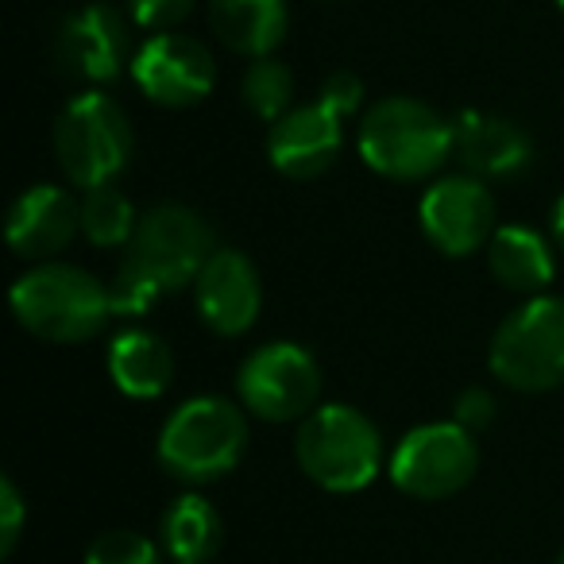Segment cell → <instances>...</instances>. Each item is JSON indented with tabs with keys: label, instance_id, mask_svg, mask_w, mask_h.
Instances as JSON below:
<instances>
[{
	"label": "cell",
	"instance_id": "obj_21",
	"mask_svg": "<svg viewBox=\"0 0 564 564\" xmlns=\"http://www.w3.org/2000/svg\"><path fill=\"white\" fill-rule=\"evenodd\" d=\"M78 205H82V236H86L94 248H120V243H132L140 217H135L132 202H128L117 186L86 189Z\"/></svg>",
	"mask_w": 564,
	"mask_h": 564
},
{
	"label": "cell",
	"instance_id": "obj_7",
	"mask_svg": "<svg viewBox=\"0 0 564 564\" xmlns=\"http://www.w3.org/2000/svg\"><path fill=\"white\" fill-rule=\"evenodd\" d=\"M213 251L217 243H213V228L202 213L186 209V205H159V209L143 213L135 225L124 267H132L151 286L171 294L197 279Z\"/></svg>",
	"mask_w": 564,
	"mask_h": 564
},
{
	"label": "cell",
	"instance_id": "obj_18",
	"mask_svg": "<svg viewBox=\"0 0 564 564\" xmlns=\"http://www.w3.org/2000/svg\"><path fill=\"white\" fill-rule=\"evenodd\" d=\"M209 20L228 51L267 58L286 35V0H209Z\"/></svg>",
	"mask_w": 564,
	"mask_h": 564
},
{
	"label": "cell",
	"instance_id": "obj_3",
	"mask_svg": "<svg viewBox=\"0 0 564 564\" xmlns=\"http://www.w3.org/2000/svg\"><path fill=\"white\" fill-rule=\"evenodd\" d=\"M248 448V417L236 402L197 394L182 402L159 430V464L182 484H213L240 464Z\"/></svg>",
	"mask_w": 564,
	"mask_h": 564
},
{
	"label": "cell",
	"instance_id": "obj_29",
	"mask_svg": "<svg viewBox=\"0 0 564 564\" xmlns=\"http://www.w3.org/2000/svg\"><path fill=\"white\" fill-rule=\"evenodd\" d=\"M549 225H553V240H556V248L564 251V197L553 205V217H549Z\"/></svg>",
	"mask_w": 564,
	"mask_h": 564
},
{
	"label": "cell",
	"instance_id": "obj_17",
	"mask_svg": "<svg viewBox=\"0 0 564 564\" xmlns=\"http://www.w3.org/2000/svg\"><path fill=\"white\" fill-rule=\"evenodd\" d=\"M487 267H491L495 282H502L514 294H541L553 282L556 263L549 240L530 225H502L495 228L491 243H487Z\"/></svg>",
	"mask_w": 564,
	"mask_h": 564
},
{
	"label": "cell",
	"instance_id": "obj_13",
	"mask_svg": "<svg viewBox=\"0 0 564 564\" xmlns=\"http://www.w3.org/2000/svg\"><path fill=\"white\" fill-rule=\"evenodd\" d=\"M345 120L329 101L317 97L314 105H299L286 117H279L267 135V159L286 178H317L340 155L345 143Z\"/></svg>",
	"mask_w": 564,
	"mask_h": 564
},
{
	"label": "cell",
	"instance_id": "obj_19",
	"mask_svg": "<svg viewBox=\"0 0 564 564\" xmlns=\"http://www.w3.org/2000/svg\"><path fill=\"white\" fill-rule=\"evenodd\" d=\"M109 379L128 399H159L174 379V356L166 340L148 329H124L109 345Z\"/></svg>",
	"mask_w": 564,
	"mask_h": 564
},
{
	"label": "cell",
	"instance_id": "obj_20",
	"mask_svg": "<svg viewBox=\"0 0 564 564\" xmlns=\"http://www.w3.org/2000/svg\"><path fill=\"white\" fill-rule=\"evenodd\" d=\"M220 514L205 495L186 491L166 507L159 522V541L174 564H213L220 549Z\"/></svg>",
	"mask_w": 564,
	"mask_h": 564
},
{
	"label": "cell",
	"instance_id": "obj_22",
	"mask_svg": "<svg viewBox=\"0 0 564 564\" xmlns=\"http://www.w3.org/2000/svg\"><path fill=\"white\" fill-rule=\"evenodd\" d=\"M291 101H294V78L291 70L279 63V58H256L243 74V105L256 112L259 120L274 124L279 117L291 112Z\"/></svg>",
	"mask_w": 564,
	"mask_h": 564
},
{
	"label": "cell",
	"instance_id": "obj_23",
	"mask_svg": "<svg viewBox=\"0 0 564 564\" xmlns=\"http://www.w3.org/2000/svg\"><path fill=\"white\" fill-rule=\"evenodd\" d=\"M86 564H163V553L143 533L109 530L86 549Z\"/></svg>",
	"mask_w": 564,
	"mask_h": 564
},
{
	"label": "cell",
	"instance_id": "obj_16",
	"mask_svg": "<svg viewBox=\"0 0 564 564\" xmlns=\"http://www.w3.org/2000/svg\"><path fill=\"white\" fill-rule=\"evenodd\" d=\"M456 128V155L476 178H514L530 166L533 143L518 124L487 112H460Z\"/></svg>",
	"mask_w": 564,
	"mask_h": 564
},
{
	"label": "cell",
	"instance_id": "obj_2",
	"mask_svg": "<svg viewBox=\"0 0 564 564\" xmlns=\"http://www.w3.org/2000/svg\"><path fill=\"white\" fill-rule=\"evenodd\" d=\"M360 159L394 182H417L437 174L456 155V128L437 109L414 97H387L360 120Z\"/></svg>",
	"mask_w": 564,
	"mask_h": 564
},
{
	"label": "cell",
	"instance_id": "obj_26",
	"mask_svg": "<svg viewBox=\"0 0 564 564\" xmlns=\"http://www.w3.org/2000/svg\"><path fill=\"white\" fill-rule=\"evenodd\" d=\"M189 9H194V0H128L132 20L151 32H166V28L182 24Z\"/></svg>",
	"mask_w": 564,
	"mask_h": 564
},
{
	"label": "cell",
	"instance_id": "obj_28",
	"mask_svg": "<svg viewBox=\"0 0 564 564\" xmlns=\"http://www.w3.org/2000/svg\"><path fill=\"white\" fill-rule=\"evenodd\" d=\"M317 97H322V101H329L340 117H352V112H360V105H364V82L356 78V74H348V70L329 74Z\"/></svg>",
	"mask_w": 564,
	"mask_h": 564
},
{
	"label": "cell",
	"instance_id": "obj_15",
	"mask_svg": "<svg viewBox=\"0 0 564 564\" xmlns=\"http://www.w3.org/2000/svg\"><path fill=\"white\" fill-rule=\"evenodd\" d=\"M9 248L20 259H51L82 236V205L63 186H32L9 209Z\"/></svg>",
	"mask_w": 564,
	"mask_h": 564
},
{
	"label": "cell",
	"instance_id": "obj_30",
	"mask_svg": "<svg viewBox=\"0 0 564 564\" xmlns=\"http://www.w3.org/2000/svg\"><path fill=\"white\" fill-rule=\"evenodd\" d=\"M556 564H564V549H561V556H556Z\"/></svg>",
	"mask_w": 564,
	"mask_h": 564
},
{
	"label": "cell",
	"instance_id": "obj_10",
	"mask_svg": "<svg viewBox=\"0 0 564 564\" xmlns=\"http://www.w3.org/2000/svg\"><path fill=\"white\" fill-rule=\"evenodd\" d=\"M417 225L441 256H471L495 236V197L476 174H448L422 194Z\"/></svg>",
	"mask_w": 564,
	"mask_h": 564
},
{
	"label": "cell",
	"instance_id": "obj_4",
	"mask_svg": "<svg viewBox=\"0 0 564 564\" xmlns=\"http://www.w3.org/2000/svg\"><path fill=\"white\" fill-rule=\"evenodd\" d=\"M299 468L317 487L337 495L364 491L383 468V437L356 406H317L302 417L299 437H294Z\"/></svg>",
	"mask_w": 564,
	"mask_h": 564
},
{
	"label": "cell",
	"instance_id": "obj_6",
	"mask_svg": "<svg viewBox=\"0 0 564 564\" xmlns=\"http://www.w3.org/2000/svg\"><path fill=\"white\" fill-rule=\"evenodd\" d=\"M55 155L78 189L112 186L132 155V124L101 89L78 94L55 120Z\"/></svg>",
	"mask_w": 564,
	"mask_h": 564
},
{
	"label": "cell",
	"instance_id": "obj_5",
	"mask_svg": "<svg viewBox=\"0 0 564 564\" xmlns=\"http://www.w3.org/2000/svg\"><path fill=\"white\" fill-rule=\"evenodd\" d=\"M495 379L510 391L541 394L564 383V299L533 294L525 299L491 340Z\"/></svg>",
	"mask_w": 564,
	"mask_h": 564
},
{
	"label": "cell",
	"instance_id": "obj_11",
	"mask_svg": "<svg viewBox=\"0 0 564 564\" xmlns=\"http://www.w3.org/2000/svg\"><path fill=\"white\" fill-rule=\"evenodd\" d=\"M132 78L148 101L166 105V109H189L209 97L217 82V63L205 43L178 32H159L135 51Z\"/></svg>",
	"mask_w": 564,
	"mask_h": 564
},
{
	"label": "cell",
	"instance_id": "obj_24",
	"mask_svg": "<svg viewBox=\"0 0 564 564\" xmlns=\"http://www.w3.org/2000/svg\"><path fill=\"white\" fill-rule=\"evenodd\" d=\"M109 294H112V314L117 317H143L155 310L159 299H163V291L151 286L143 274L132 271V267H120L117 279L109 282Z\"/></svg>",
	"mask_w": 564,
	"mask_h": 564
},
{
	"label": "cell",
	"instance_id": "obj_27",
	"mask_svg": "<svg viewBox=\"0 0 564 564\" xmlns=\"http://www.w3.org/2000/svg\"><path fill=\"white\" fill-rule=\"evenodd\" d=\"M495 410H499V402H495V394L487 391V387H468V391L456 399L453 414H456V422H460L464 430L479 433V430H487V425L495 422Z\"/></svg>",
	"mask_w": 564,
	"mask_h": 564
},
{
	"label": "cell",
	"instance_id": "obj_8",
	"mask_svg": "<svg viewBox=\"0 0 564 564\" xmlns=\"http://www.w3.org/2000/svg\"><path fill=\"white\" fill-rule=\"evenodd\" d=\"M479 468V448L460 422H430L410 430L391 453V484L410 499H448L464 491Z\"/></svg>",
	"mask_w": 564,
	"mask_h": 564
},
{
	"label": "cell",
	"instance_id": "obj_31",
	"mask_svg": "<svg viewBox=\"0 0 564 564\" xmlns=\"http://www.w3.org/2000/svg\"><path fill=\"white\" fill-rule=\"evenodd\" d=\"M556 4H561V12H564V0H556Z\"/></svg>",
	"mask_w": 564,
	"mask_h": 564
},
{
	"label": "cell",
	"instance_id": "obj_12",
	"mask_svg": "<svg viewBox=\"0 0 564 564\" xmlns=\"http://www.w3.org/2000/svg\"><path fill=\"white\" fill-rule=\"evenodd\" d=\"M189 286H194L197 317L217 337H240V333H248L259 322L263 282H259L256 263L243 251L217 248L205 259V267L197 271V279Z\"/></svg>",
	"mask_w": 564,
	"mask_h": 564
},
{
	"label": "cell",
	"instance_id": "obj_9",
	"mask_svg": "<svg viewBox=\"0 0 564 564\" xmlns=\"http://www.w3.org/2000/svg\"><path fill=\"white\" fill-rule=\"evenodd\" d=\"M236 394L243 410L263 422H302L317 410L322 394V368L294 340L263 345L236 371Z\"/></svg>",
	"mask_w": 564,
	"mask_h": 564
},
{
	"label": "cell",
	"instance_id": "obj_25",
	"mask_svg": "<svg viewBox=\"0 0 564 564\" xmlns=\"http://www.w3.org/2000/svg\"><path fill=\"white\" fill-rule=\"evenodd\" d=\"M24 495H20L17 479L4 476L0 479V556H9L17 549L20 533H24Z\"/></svg>",
	"mask_w": 564,
	"mask_h": 564
},
{
	"label": "cell",
	"instance_id": "obj_1",
	"mask_svg": "<svg viewBox=\"0 0 564 564\" xmlns=\"http://www.w3.org/2000/svg\"><path fill=\"white\" fill-rule=\"evenodd\" d=\"M9 302L28 333L55 345H82L117 317L109 286L70 263H35L12 282Z\"/></svg>",
	"mask_w": 564,
	"mask_h": 564
},
{
	"label": "cell",
	"instance_id": "obj_14",
	"mask_svg": "<svg viewBox=\"0 0 564 564\" xmlns=\"http://www.w3.org/2000/svg\"><path fill=\"white\" fill-rule=\"evenodd\" d=\"M58 63L82 82H112L128 63L124 17L109 4H86L58 32Z\"/></svg>",
	"mask_w": 564,
	"mask_h": 564
}]
</instances>
